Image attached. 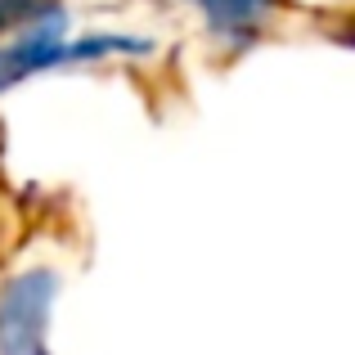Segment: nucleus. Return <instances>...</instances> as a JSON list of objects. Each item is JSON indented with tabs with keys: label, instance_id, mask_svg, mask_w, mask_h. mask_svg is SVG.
Wrapping results in <instances>:
<instances>
[{
	"label": "nucleus",
	"instance_id": "obj_3",
	"mask_svg": "<svg viewBox=\"0 0 355 355\" xmlns=\"http://www.w3.org/2000/svg\"><path fill=\"white\" fill-rule=\"evenodd\" d=\"M207 14V23L216 32H252L257 23H266L275 0H193Z\"/></svg>",
	"mask_w": 355,
	"mask_h": 355
},
{
	"label": "nucleus",
	"instance_id": "obj_4",
	"mask_svg": "<svg viewBox=\"0 0 355 355\" xmlns=\"http://www.w3.org/2000/svg\"><path fill=\"white\" fill-rule=\"evenodd\" d=\"M50 9H54L50 0H0V32H27Z\"/></svg>",
	"mask_w": 355,
	"mask_h": 355
},
{
	"label": "nucleus",
	"instance_id": "obj_2",
	"mask_svg": "<svg viewBox=\"0 0 355 355\" xmlns=\"http://www.w3.org/2000/svg\"><path fill=\"white\" fill-rule=\"evenodd\" d=\"M54 293H59L54 270H27L9 279L0 293V355H50L45 324Z\"/></svg>",
	"mask_w": 355,
	"mask_h": 355
},
{
	"label": "nucleus",
	"instance_id": "obj_1",
	"mask_svg": "<svg viewBox=\"0 0 355 355\" xmlns=\"http://www.w3.org/2000/svg\"><path fill=\"white\" fill-rule=\"evenodd\" d=\"M139 54L148 50L144 41H130V36H86L77 45H63V9L54 5L45 18H36L27 32H18L14 45H0V90L18 86V81L36 77V72L63 68V63H90L104 59V54Z\"/></svg>",
	"mask_w": 355,
	"mask_h": 355
}]
</instances>
